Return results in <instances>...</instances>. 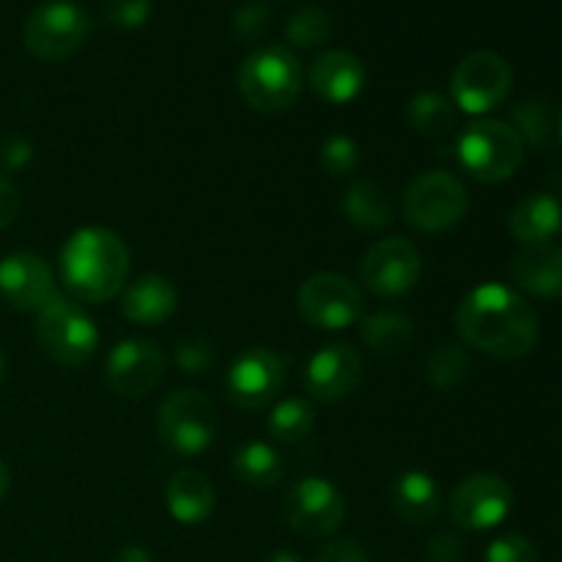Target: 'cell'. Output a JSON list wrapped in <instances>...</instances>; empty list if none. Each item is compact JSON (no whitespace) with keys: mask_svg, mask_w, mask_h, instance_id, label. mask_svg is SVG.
Returning <instances> with one entry per match:
<instances>
[{"mask_svg":"<svg viewBox=\"0 0 562 562\" xmlns=\"http://www.w3.org/2000/svg\"><path fill=\"white\" fill-rule=\"evenodd\" d=\"M514 126L519 132L521 140H530L532 146H547L554 135V119L552 110H549L547 102L541 99H530V102H521L519 108L514 110Z\"/></svg>","mask_w":562,"mask_h":562,"instance_id":"32","label":"cell"},{"mask_svg":"<svg viewBox=\"0 0 562 562\" xmlns=\"http://www.w3.org/2000/svg\"><path fill=\"white\" fill-rule=\"evenodd\" d=\"M179 307V291L165 274H143L121 291V313L132 324L157 327Z\"/></svg>","mask_w":562,"mask_h":562,"instance_id":"19","label":"cell"},{"mask_svg":"<svg viewBox=\"0 0 562 562\" xmlns=\"http://www.w3.org/2000/svg\"><path fill=\"white\" fill-rule=\"evenodd\" d=\"M113 562H154V554L146 547H140V543H130V547L119 549Z\"/></svg>","mask_w":562,"mask_h":562,"instance_id":"41","label":"cell"},{"mask_svg":"<svg viewBox=\"0 0 562 562\" xmlns=\"http://www.w3.org/2000/svg\"><path fill=\"white\" fill-rule=\"evenodd\" d=\"M165 373V351L157 340L130 338L113 346L104 366V382L121 398H143Z\"/></svg>","mask_w":562,"mask_h":562,"instance_id":"15","label":"cell"},{"mask_svg":"<svg viewBox=\"0 0 562 562\" xmlns=\"http://www.w3.org/2000/svg\"><path fill=\"white\" fill-rule=\"evenodd\" d=\"M283 519L294 532L307 538H324L340 530L346 519V499L338 486L324 477H302L285 492Z\"/></svg>","mask_w":562,"mask_h":562,"instance_id":"12","label":"cell"},{"mask_svg":"<svg viewBox=\"0 0 562 562\" xmlns=\"http://www.w3.org/2000/svg\"><path fill=\"white\" fill-rule=\"evenodd\" d=\"M514 86V71L508 60L497 53H470L450 75L453 104L470 115H486L508 99Z\"/></svg>","mask_w":562,"mask_h":562,"instance_id":"10","label":"cell"},{"mask_svg":"<svg viewBox=\"0 0 562 562\" xmlns=\"http://www.w3.org/2000/svg\"><path fill=\"white\" fill-rule=\"evenodd\" d=\"M456 327L467 346L497 360H521L538 344V313L503 283L472 289L456 311Z\"/></svg>","mask_w":562,"mask_h":562,"instance_id":"1","label":"cell"},{"mask_svg":"<svg viewBox=\"0 0 562 562\" xmlns=\"http://www.w3.org/2000/svg\"><path fill=\"white\" fill-rule=\"evenodd\" d=\"M296 311L302 322L316 329H346L362 322L366 300L355 280L338 272H318L296 291Z\"/></svg>","mask_w":562,"mask_h":562,"instance_id":"9","label":"cell"},{"mask_svg":"<svg viewBox=\"0 0 562 562\" xmlns=\"http://www.w3.org/2000/svg\"><path fill=\"white\" fill-rule=\"evenodd\" d=\"M313 562H371L368 552L357 541H333L324 549H318V554Z\"/></svg>","mask_w":562,"mask_h":562,"instance_id":"38","label":"cell"},{"mask_svg":"<svg viewBox=\"0 0 562 562\" xmlns=\"http://www.w3.org/2000/svg\"><path fill=\"white\" fill-rule=\"evenodd\" d=\"M173 360L184 373H206L214 366V351L203 338H187L176 346Z\"/></svg>","mask_w":562,"mask_h":562,"instance_id":"36","label":"cell"},{"mask_svg":"<svg viewBox=\"0 0 562 562\" xmlns=\"http://www.w3.org/2000/svg\"><path fill=\"white\" fill-rule=\"evenodd\" d=\"M362 382V355L349 344H329L307 360L305 390L311 398L338 404Z\"/></svg>","mask_w":562,"mask_h":562,"instance_id":"16","label":"cell"},{"mask_svg":"<svg viewBox=\"0 0 562 562\" xmlns=\"http://www.w3.org/2000/svg\"><path fill=\"white\" fill-rule=\"evenodd\" d=\"M560 135H562V119H560Z\"/></svg>","mask_w":562,"mask_h":562,"instance_id":"45","label":"cell"},{"mask_svg":"<svg viewBox=\"0 0 562 562\" xmlns=\"http://www.w3.org/2000/svg\"><path fill=\"white\" fill-rule=\"evenodd\" d=\"M324 173L333 179H349L360 170L362 165V148L355 137L349 135H333L324 140L322 154H318Z\"/></svg>","mask_w":562,"mask_h":562,"instance_id":"31","label":"cell"},{"mask_svg":"<svg viewBox=\"0 0 562 562\" xmlns=\"http://www.w3.org/2000/svg\"><path fill=\"white\" fill-rule=\"evenodd\" d=\"M31 159H33V146L22 135L9 137V140L0 146V162H3L9 170L25 168Z\"/></svg>","mask_w":562,"mask_h":562,"instance_id":"39","label":"cell"},{"mask_svg":"<svg viewBox=\"0 0 562 562\" xmlns=\"http://www.w3.org/2000/svg\"><path fill=\"white\" fill-rule=\"evenodd\" d=\"M165 505L179 525H203L214 514L217 492L203 472L176 470L165 486Z\"/></svg>","mask_w":562,"mask_h":562,"instance_id":"21","label":"cell"},{"mask_svg":"<svg viewBox=\"0 0 562 562\" xmlns=\"http://www.w3.org/2000/svg\"><path fill=\"white\" fill-rule=\"evenodd\" d=\"M5 368H9V362H5L3 349H0V382H3V379H5Z\"/></svg>","mask_w":562,"mask_h":562,"instance_id":"44","label":"cell"},{"mask_svg":"<svg viewBox=\"0 0 562 562\" xmlns=\"http://www.w3.org/2000/svg\"><path fill=\"white\" fill-rule=\"evenodd\" d=\"M362 344L373 351V355H401L406 346L415 338V324L409 316L395 311H379L362 318Z\"/></svg>","mask_w":562,"mask_h":562,"instance_id":"26","label":"cell"},{"mask_svg":"<svg viewBox=\"0 0 562 562\" xmlns=\"http://www.w3.org/2000/svg\"><path fill=\"white\" fill-rule=\"evenodd\" d=\"M91 36V16L75 0H47L27 14L22 38L33 58L66 60L86 47Z\"/></svg>","mask_w":562,"mask_h":562,"instance_id":"5","label":"cell"},{"mask_svg":"<svg viewBox=\"0 0 562 562\" xmlns=\"http://www.w3.org/2000/svg\"><path fill=\"white\" fill-rule=\"evenodd\" d=\"M311 88L329 104H349L362 93L368 80L366 64L349 49H327L311 66Z\"/></svg>","mask_w":562,"mask_h":562,"instance_id":"18","label":"cell"},{"mask_svg":"<svg viewBox=\"0 0 562 562\" xmlns=\"http://www.w3.org/2000/svg\"><path fill=\"white\" fill-rule=\"evenodd\" d=\"M36 338L42 349L60 366L77 368L99 349V329L80 302L55 294L36 311Z\"/></svg>","mask_w":562,"mask_h":562,"instance_id":"6","label":"cell"},{"mask_svg":"<svg viewBox=\"0 0 562 562\" xmlns=\"http://www.w3.org/2000/svg\"><path fill=\"white\" fill-rule=\"evenodd\" d=\"M316 426V409L305 398H285L272 406L267 428L278 442H302Z\"/></svg>","mask_w":562,"mask_h":562,"instance_id":"28","label":"cell"},{"mask_svg":"<svg viewBox=\"0 0 562 562\" xmlns=\"http://www.w3.org/2000/svg\"><path fill=\"white\" fill-rule=\"evenodd\" d=\"M340 206H344L346 220L368 234H379L393 223V203L373 181H351Z\"/></svg>","mask_w":562,"mask_h":562,"instance_id":"24","label":"cell"},{"mask_svg":"<svg viewBox=\"0 0 562 562\" xmlns=\"http://www.w3.org/2000/svg\"><path fill=\"white\" fill-rule=\"evenodd\" d=\"M508 228L521 245H543L562 228V206L549 192L521 198L508 217Z\"/></svg>","mask_w":562,"mask_h":562,"instance_id":"23","label":"cell"},{"mask_svg":"<svg viewBox=\"0 0 562 562\" xmlns=\"http://www.w3.org/2000/svg\"><path fill=\"white\" fill-rule=\"evenodd\" d=\"M426 554L431 562H461L464 560V541H461L456 532L439 530L437 536L428 541Z\"/></svg>","mask_w":562,"mask_h":562,"instance_id":"37","label":"cell"},{"mask_svg":"<svg viewBox=\"0 0 562 562\" xmlns=\"http://www.w3.org/2000/svg\"><path fill=\"white\" fill-rule=\"evenodd\" d=\"M560 206H562V203H560Z\"/></svg>","mask_w":562,"mask_h":562,"instance_id":"46","label":"cell"},{"mask_svg":"<svg viewBox=\"0 0 562 562\" xmlns=\"http://www.w3.org/2000/svg\"><path fill=\"white\" fill-rule=\"evenodd\" d=\"M241 99L258 113H285L302 93V64L289 47H258L236 75Z\"/></svg>","mask_w":562,"mask_h":562,"instance_id":"3","label":"cell"},{"mask_svg":"<svg viewBox=\"0 0 562 562\" xmlns=\"http://www.w3.org/2000/svg\"><path fill=\"white\" fill-rule=\"evenodd\" d=\"M157 434L159 442L181 459L206 453L217 437L214 404L198 390H176L159 404Z\"/></svg>","mask_w":562,"mask_h":562,"instance_id":"8","label":"cell"},{"mask_svg":"<svg viewBox=\"0 0 562 562\" xmlns=\"http://www.w3.org/2000/svg\"><path fill=\"white\" fill-rule=\"evenodd\" d=\"M470 212V190L448 170H426L404 192V217L412 228L442 234Z\"/></svg>","mask_w":562,"mask_h":562,"instance_id":"7","label":"cell"},{"mask_svg":"<svg viewBox=\"0 0 562 562\" xmlns=\"http://www.w3.org/2000/svg\"><path fill=\"white\" fill-rule=\"evenodd\" d=\"M510 510H514V492L508 481L494 472H475L450 494V516L461 530H494L508 519Z\"/></svg>","mask_w":562,"mask_h":562,"instance_id":"13","label":"cell"},{"mask_svg":"<svg viewBox=\"0 0 562 562\" xmlns=\"http://www.w3.org/2000/svg\"><path fill=\"white\" fill-rule=\"evenodd\" d=\"M483 562H541L536 543L519 532H508L492 541V547L483 554Z\"/></svg>","mask_w":562,"mask_h":562,"instance_id":"35","label":"cell"},{"mask_svg":"<svg viewBox=\"0 0 562 562\" xmlns=\"http://www.w3.org/2000/svg\"><path fill=\"white\" fill-rule=\"evenodd\" d=\"M510 278L521 291L543 300L562 296V247L558 245H525L510 261Z\"/></svg>","mask_w":562,"mask_h":562,"instance_id":"20","label":"cell"},{"mask_svg":"<svg viewBox=\"0 0 562 562\" xmlns=\"http://www.w3.org/2000/svg\"><path fill=\"white\" fill-rule=\"evenodd\" d=\"M9 486H11V472H9V467L3 464V459H0V499L9 494Z\"/></svg>","mask_w":562,"mask_h":562,"instance_id":"42","label":"cell"},{"mask_svg":"<svg viewBox=\"0 0 562 562\" xmlns=\"http://www.w3.org/2000/svg\"><path fill=\"white\" fill-rule=\"evenodd\" d=\"M406 115H409V124L415 126L417 135L428 137V140H442V137L453 135L456 126H459L453 99L437 91L415 93L406 104Z\"/></svg>","mask_w":562,"mask_h":562,"instance_id":"25","label":"cell"},{"mask_svg":"<svg viewBox=\"0 0 562 562\" xmlns=\"http://www.w3.org/2000/svg\"><path fill=\"white\" fill-rule=\"evenodd\" d=\"M269 562H302V560H300V554L289 552V549H280V552H272Z\"/></svg>","mask_w":562,"mask_h":562,"instance_id":"43","label":"cell"},{"mask_svg":"<svg viewBox=\"0 0 562 562\" xmlns=\"http://www.w3.org/2000/svg\"><path fill=\"white\" fill-rule=\"evenodd\" d=\"M272 25V9H269L263 0H250V3L239 5L231 16V27H234V36L241 42H256Z\"/></svg>","mask_w":562,"mask_h":562,"instance_id":"33","label":"cell"},{"mask_svg":"<svg viewBox=\"0 0 562 562\" xmlns=\"http://www.w3.org/2000/svg\"><path fill=\"white\" fill-rule=\"evenodd\" d=\"M64 289L77 302H108L126 289L130 247L102 225L77 228L58 252Z\"/></svg>","mask_w":562,"mask_h":562,"instance_id":"2","label":"cell"},{"mask_svg":"<svg viewBox=\"0 0 562 562\" xmlns=\"http://www.w3.org/2000/svg\"><path fill=\"white\" fill-rule=\"evenodd\" d=\"M55 291V274L36 252H11L0 261V296L16 311H38Z\"/></svg>","mask_w":562,"mask_h":562,"instance_id":"17","label":"cell"},{"mask_svg":"<svg viewBox=\"0 0 562 562\" xmlns=\"http://www.w3.org/2000/svg\"><path fill=\"white\" fill-rule=\"evenodd\" d=\"M234 472L245 486L250 488H274L283 481V459L278 450L267 442H245L234 453Z\"/></svg>","mask_w":562,"mask_h":562,"instance_id":"27","label":"cell"},{"mask_svg":"<svg viewBox=\"0 0 562 562\" xmlns=\"http://www.w3.org/2000/svg\"><path fill=\"white\" fill-rule=\"evenodd\" d=\"M470 366L472 362H470V355H467L464 346L445 344V346H439L431 357H428L426 382L431 384V387L448 393V390L459 387V384L470 376Z\"/></svg>","mask_w":562,"mask_h":562,"instance_id":"29","label":"cell"},{"mask_svg":"<svg viewBox=\"0 0 562 562\" xmlns=\"http://www.w3.org/2000/svg\"><path fill=\"white\" fill-rule=\"evenodd\" d=\"M456 154L472 179L481 184H499L525 162V140L505 121L481 119L461 132Z\"/></svg>","mask_w":562,"mask_h":562,"instance_id":"4","label":"cell"},{"mask_svg":"<svg viewBox=\"0 0 562 562\" xmlns=\"http://www.w3.org/2000/svg\"><path fill=\"white\" fill-rule=\"evenodd\" d=\"M390 503L395 514L412 527H426L442 510V494L437 481L423 470H406L390 486Z\"/></svg>","mask_w":562,"mask_h":562,"instance_id":"22","label":"cell"},{"mask_svg":"<svg viewBox=\"0 0 562 562\" xmlns=\"http://www.w3.org/2000/svg\"><path fill=\"white\" fill-rule=\"evenodd\" d=\"M423 274L420 250L404 236H390L379 239L371 250L366 252L360 267V278L371 294L382 300H395V296L409 294Z\"/></svg>","mask_w":562,"mask_h":562,"instance_id":"14","label":"cell"},{"mask_svg":"<svg viewBox=\"0 0 562 562\" xmlns=\"http://www.w3.org/2000/svg\"><path fill=\"white\" fill-rule=\"evenodd\" d=\"M289 371V357L267 349V346H252L245 349L228 368L225 376V393L231 404L239 409H263L280 395Z\"/></svg>","mask_w":562,"mask_h":562,"instance_id":"11","label":"cell"},{"mask_svg":"<svg viewBox=\"0 0 562 562\" xmlns=\"http://www.w3.org/2000/svg\"><path fill=\"white\" fill-rule=\"evenodd\" d=\"M102 14L113 27L135 31L146 25L151 16V0H104Z\"/></svg>","mask_w":562,"mask_h":562,"instance_id":"34","label":"cell"},{"mask_svg":"<svg viewBox=\"0 0 562 562\" xmlns=\"http://www.w3.org/2000/svg\"><path fill=\"white\" fill-rule=\"evenodd\" d=\"M20 209H22L20 190H16L5 176H0V228L14 225L16 217H20Z\"/></svg>","mask_w":562,"mask_h":562,"instance_id":"40","label":"cell"},{"mask_svg":"<svg viewBox=\"0 0 562 562\" xmlns=\"http://www.w3.org/2000/svg\"><path fill=\"white\" fill-rule=\"evenodd\" d=\"M285 36H289V42L294 44V47H322V44L329 42V36H333V16L324 9H318V5H302V9H296L294 14L289 16Z\"/></svg>","mask_w":562,"mask_h":562,"instance_id":"30","label":"cell"}]
</instances>
